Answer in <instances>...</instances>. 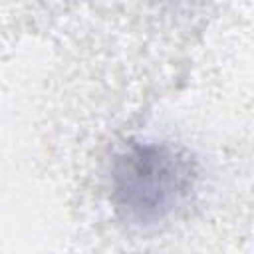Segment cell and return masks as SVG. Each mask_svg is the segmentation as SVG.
Wrapping results in <instances>:
<instances>
[{"instance_id":"6da1fadb","label":"cell","mask_w":254,"mask_h":254,"mask_svg":"<svg viewBox=\"0 0 254 254\" xmlns=\"http://www.w3.org/2000/svg\"><path fill=\"white\" fill-rule=\"evenodd\" d=\"M194 181L196 163L185 149L159 141L129 143L111 167V200L127 222L151 226L187 200Z\"/></svg>"}]
</instances>
